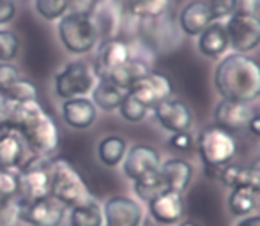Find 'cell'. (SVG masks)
Listing matches in <instances>:
<instances>
[{
	"label": "cell",
	"mask_w": 260,
	"mask_h": 226,
	"mask_svg": "<svg viewBox=\"0 0 260 226\" xmlns=\"http://www.w3.org/2000/svg\"><path fill=\"white\" fill-rule=\"evenodd\" d=\"M11 131L20 134V138L27 141L34 154L55 158L58 152V127L53 117L41 106L39 101L14 103Z\"/></svg>",
	"instance_id": "6da1fadb"
},
{
	"label": "cell",
	"mask_w": 260,
	"mask_h": 226,
	"mask_svg": "<svg viewBox=\"0 0 260 226\" xmlns=\"http://www.w3.org/2000/svg\"><path fill=\"white\" fill-rule=\"evenodd\" d=\"M214 85L223 99L251 103L260 96V65L243 53H232L216 67Z\"/></svg>",
	"instance_id": "7a4b0ae2"
},
{
	"label": "cell",
	"mask_w": 260,
	"mask_h": 226,
	"mask_svg": "<svg viewBox=\"0 0 260 226\" xmlns=\"http://www.w3.org/2000/svg\"><path fill=\"white\" fill-rule=\"evenodd\" d=\"M50 196L66 207H76L92 198L80 171L64 158H53L50 168Z\"/></svg>",
	"instance_id": "3957f363"
},
{
	"label": "cell",
	"mask_w": 260,
	"mask_h": 226,
	"mask_svg": "<svg viewBox=\"0 0 260 226\" xmlns=\"http://www.w3.org/2000/svg\"><path fill=\"white\" fill-rule=\"evenodd\" d=\"M57 34L73 55H85L100 45V34L89 14H66L58 20Z\"/></svg>",
	"instance_id": "277c9868"
},
{
	"label": "cell",
	"mask_w": 260,
	"mask_h": 226,
	"mask_svg": "<svg viewBox=\"0 0 260 226\" xmlns=\"http://www.w3.org/2000/svg\"><path fill=\"white\" fill-rule=\"evenodd\" d=\"M52 159L41 154H32L18 168L20 191L18 196L25 202H34L50 196V168Z\"/></svg>",
	"instance_id": "5b68a950"
},
{
	"label": "cell",
	"mask_w": 260,
	"mask_h": 226,
	"mask_svg": "<svg viewBox=\"0 0 260 226\" xmlns=\"http://www.w3.org/2000/svg\"><path fill=\"white\" fill-rule=\"evenodd\" d=\"M53 83L60 99L83 97L94 89V71L85 60H73L55 74Z\"/></svg>",
	"instance_id": "8992f818"
},
{
	"label": "cell",
	"mask_w": 260,
	"mask_h": 226,
	"mask_svg": "<svg viewBox=\"0 0 260 226\" xmlns=\"http://www.w3.org/2000/svg\"><path fill=\"white\" fill-rule=\"evenodd\" d=\"M236 140L218 126L206 127L199 136V154L204 166H225L236 154Z\"/></svg>",
	"instance_id": "52a82bcc"
},
{
	"label": "cell",
	"mask_w": 260,
	"mask_h": 226,
	"mask_svg": "<svg viewBox=\"0 0 260 226\" xmlns=\"http://www.w3.org/2000/svg\"><path fill=\"white\" fill-rule=\"evenodd\" d=\"M89 16L100 34V43L120 37L124 32L127 11L120 0H94Z\"/></svg>",
	"instance_id": "ba28073f"
},
{
	"label": "cell",
	"mask_w": 260,
	"mask_h": 226,
	"mask_svg": "<svg viewBox=\"0 0 260 226\" xmlns=\"http://www.w3.org/2000/svg\"><path fill=\"white\" fill-rule=\"evenodd\" d=\"M68 207L53 196H46L34 202L20 198V221L32 226H58L64 221Z\"/></svg>",
	"instance_id": "9c48e42d"
},
{
	"label": "cell",
	"mask_w": 260,
	"mask_h": 226,
	"mask_svg": "<svg viewBox=\"0 0 260 226\" xmlns=\"http://www.w3.org/2000/svg\"><path fill=\"white\" fill-rule=\"evenodd\" d=\"M137 34L144 45H147L152 52H167L168 45L175 46L179 37L175 34L174 21L167 16V13L157 18H147V20L137 21Z\"/></svg>",
	"instance_id": "30bf717a"
},
{
	"label": "cell",
	"mask_w": 260,
	"mask_h": 226,
	"mask_svg": "<svg viewBox=\"0 0 260 226\" xmlns=\"http://www.w3.org/2000/svg\"><path fill=\"white\" fill-rule=\"evenodd\" d=\"M229 45L236 53H246L260 45V20L257 16H232L225 25Z\"/></svg>",
	"instance_id": "8fae6325"
},
{
	"label": "cell",
	"mask_w": 260,
	"mask_h": 226,
	"mask_svg": "<svg viewBox=\"0 0 260 226\" xmlns=\"http://www.w3.org/2000/svg\"><path fill=\"white\" fill-rule=\"evenodd\" d=\"M127 92L133 94V96L137 97L142 104H145L149 110H152L161 101L170 99L172 82L168 80V76L161 74V72L149 71L145 76L137 80Z\"/></svg>",
	"instance_id": "7c38bea8"
},
{
	"label": "cell",
	"mask_w": 260,
	"mask_h": 226,
	"mask_svg": "<svg viewBox=\"0 0 260 226\" xmlns=\"http://www.w3.org/2000/svg\"><path fill=\"white\" fill-rule=\"evenodd\" d=\"M129 60V45L126 39L115 37L100 43L96 60H94V74L100 80H108L113 71Z\"/></svg>",
	"instance_id": "4fadbf2b"
},
{
	"label": "cell",
	"mask_w": 260,
	"mask_h": 226,
	"mask_svg": "<svg viewBox=\"0 0 260 226\" xmlns=\"http://www.w3.org/2000/svg\"><path fill=\"white\" fill-rule=\"evenodd\" d=\"M161 161L156 148L149 145H135L124 156V175L131 180H140L159 170Z\"/></svg>",
	"instance_id": "5bb4252c"
},
{
	"label": "cell",
	"mask_w": 260,
	"mask_h": 226,
	"mask_svg": "<svg viewBox=\"0 0 260 226\" xmlns=\"http://www.w3.org/2000/svg\"><path fill=\"white\" fill-rule=\"evenodd\" d=\"M105 226H140L142 207L127 196H112L103 207Z\"/></svg>",
	"instance_id": "9a60e30c"
},
{
	"label": "cell",
	"mask_w": 260,
	"mask_h": 226,
	"mask_svg": "<svg viewBox=\"0 0 260 226\" xmlns=\"http://www.w3.org/2000/svg\"><path fill=\"white\" fill-rule=\"evenodd\" d=\"M152 110H154L157 122L167 131H172V133L188 131L193 124L191 111H189V108L182 101L165 99L159 104H156Z\"/></svg>",
	"instance_id": "2e32d148"
},
{
	"label": "cell",
	"mask_w": 260,
	"mask_h": 226,
	"mask_svg": "<svg viewBox=\"0 0 260 226\" xmlns=\"http://www.w3.org/2000/svg\"><path fill=\"white\" fill-rule=\"evenodd\" d=\"M149 216L159 224H177L184 216V202L179 193L165 191L149 202Z\"/></svg>",
	"instance_id": "e0dca14e"
},
{
	"label": "cell",
	"mask_w": 260,
	"mask_h": 226,
	"mask_svg": "<svg viewBox=\"0 0 260 226\" xmlns=\"http://www.w3.org/2000/svg\"><path fill=\"white\" fill-rule=\"evenodd\" d=\"M251 119V110L248 103H237V101L223 99L218 103L214 110V120L219 129L226 133H239L248 126Z\"/></svg>",
	"instance_id": "ac0fdd59"
},
{
	"label": "cell",
	"mask_w": 260,
	"mask_h": 226,
	"mask_svg": "<svg viewBox=\"0 0 260 226\" xmlns=\"http://www.w3.org/2000/svg\"><path fill=\"white\" fill-rule=\"evenodd\" d=\"M62 119L73 129H89L94 126L98 119V108L87 96L83 97H73V99H66L62 103Z\"/></svg>",
	"instance_id": "d6986e66"
},
{
	"label": "cell",
	"mask_w": 260,
	"mask_h": 226,
	"mask_svg": "<svg viewBox=\"0 0 260 226\" xmlns=\"http://www.w3.org/2000/svg\"><path fill=\"white\" fill-rule=\"evenodd\" d=\"M219 182L230 189L251 187L260 193V161L251 166L229 163V165L223 166L221 175H219Z\"/></svg>",
	"instance_id": "ffe728a7"
},
{
	"label": "cell",
	"mask_w": 260,
	"mask_h": 226,
	"mask_svg": "<svg viewBox=\"0 0 260 226\" xmlns=\"http://www.w3.org/2000/svg\"><path fill=\"white\" fill-rule=\"evenodd\" d=\"M212 14L209 4L202 0L189 2L179 14V25L181 30L188 35H200L212 23Z\"/></svg>",
	"instance_id": "44dd1931"
},
{
	"label": "cell",
	"mask_w": 260,
	"mask_h": 226,
	"mask_svg": "<svg viewBox=\"0 0 260 226\" xmlns=\"http://www.w3.org/2000/svg\"><path fill=\"white\" fill-rule=\"evenodd\" d=\"M159 175L165 180V185H167L168 191L182 195L188 189L189 182H191L193 168L184 159H168L159 166Z\"/></svg>",
	"instance_id": "7402d4cb"
},
{
	"label": "cell",
	"mask_w": 260,
	"mask_h": 226,
	"mask_svg": "<svg viewBox=\"0 0 260 226\" xmlns=\"http://www.w3.org/2000/svg\"><path fill=\"white\" fill-rule=\"evenodd\" d=\"M229 35H226L225 25L218 23V21H212L206 30L200 34L199 39V50L202 52V55L218 58L229 48Z\"/></svg>",
	"instance_id": "603a6c76"
},
{
	"label": "cell",
	"mask_w": 260,
	"mask_h": 226,
	"mask_svg": "<svg viewBox=\"0 0 260 226\" xmlns=\"http://www.w3.org/2000/svg\"><path fill=\"white\" fill-rule=\"evenodd\" d=\"M149 71H151V64H149V62L142 60V58H138V57H133L129 53V60L124 65H120L117 71H113L112 74H110L108 82H112L113 85H117L119 89H122L124 92H127V90L131 89V85H133L137 80H140L142 76L147 74Z\"/></svg>",
	"instance_id": "cb8c5ba5"
},
{
	"label": "cell",
	"mask_w": 260,
	"mask_h": 226,
	"mask_svg": "<svg viewBox=\"0 0 260 226\" xmlns=\"http://www.w3.org/2000/svg\"><path fill=\"white\" fill-rule=\"evenodd\" d=\"M25 161V145L20 134L9 131L0 136V168L18 170Z\"/></svg>",
	"instance_id": "d4e9b609"
},
{
	"label": "cell",
	"mask_w": 260,
	"mask_h": 226,
	"mask_svg": "<svg viewBox=\"0 0 260 226\" xmlns=\"http://www.w3.org/2000/svg\"><path fill=\"white\" fill-rule=\"evenodd\" d=\"M124 90L113 85L108 80H100L98 85L92 89V103L96 108H101L103 111H115L119 110L120 103H122Z\"/></svg>",
	"instance_id": "484cf974"
},
{
	"label": "cell",
	"mask_w": 260,
	"mask_h": 226,
	"mask_svg": "<svg viewBox=\"0 0 260 226\" xmlns=\"http://www.w3.org/2000/svg\"><path fill=\"white\" fill-rule=\"evenodd\" d=\"M126 152H127L126 140L120 136H115V134L103 138L98 143V158H100V161L105 166H110V168L119 165L124 159V156H126Z\"/></svg>",
	"instance_id": "4316f807"
},
{
	"label": "cell",
	"mask_w": 260,
	"mask_h": 226,
	"mask_svg": "<svg viewBox=\"0 0 260 226\" xmlns=\"http://www.w3.org/2000/svg\"><path fill=\"white\" fill-rule=\"evenodd\" d=\"M69 226H103V210L94 198L71 207Z\"/></svg>",
	"instance_id": "83f0119b"
},
{
	"label": "cell",
	"mask_w": 260,
	"mask_h": 226,
	"mask_svg": "<svg viewBox=\"0 0 260 226\" xmlns=\"http://www.w3.org/2000/svg\"><path fill=\"white\" fill-rule=\"evenodd\" d=\"M260 193L251 187H236L232 189L229 198V207L234 216H244L257 209Z\"/></svg>",
	"instance_id": "f1b7e54d"
},
{
	"label": "cell",
	"mask_w": 260,
	"mask_h": 226,
	"mask_svg": "<svg viewBox=\"0 0 260 226\" xmlns=\"http://www.w3.org/2000/svg\"><path fill=\"white\" fill-rule=\"evenodd\" d=\"M170 7V0H127L126 11L137 20L157 18L165 14Z\"/></svg>",
	"instance_id": "f546056e"
},
{
	"label": "cell",
	"mask_w": 260,
	"mask_h": 226,
	"mask_svg": "<svg viewBox=\"0 0 260 226\" xmlns=\"http://www.w3.org/2000/svg\"><path fill=\"white\" fill-rule=\"evenodd\" d=\"M165 191H168V189L165 185V180L161 178L159 170L147 175V177L140 178V180H135V193L144 202H151L152 198H156L157 195H161Z\"/></svg>",
	"instance_id": "4dcf8cb0"
},
{
	"label": "cell",
	"mask_w": 260,
	"mask_h": 226,
	"mask_svg": "<svg viewBox=\"0 0 260 226\" xmlns=\"http://www.w3.org/2000/svg\"><path fill=\"white\" fill-rule=\"evenodd\" d=\"M119 111L122 115V119L127 120V122H142L147 117L149 108L145 104H142L133 94L126 92L122 97V103L119 106Z\"/></svg>",
	"instance_id": "1f68e13d"
},
{
	"label": "cell",
	"mask_w": 260,
	"mask_h": 226,
	"mask_svg": "<svg viewBox=\"0 0 260 226\" xmlns=\"http://www.w3.org/2000/svg\"><path fill=\"white\" fill-rule=\"evenodd\" d=\"M6 97L14 101V103H28V101H39V92H38V87L32 82L20 78L13 85V89L6 94Z\"/></svg>",
	"instance_id": "d6a6232c"
},
{
	"label": "cell",
	"mask_w": 260,
	"mask_h": 226,
	"mask_svg": "<svg viewBox=\"0 0 260 226\" xmlns=\"http://www.w3.org/2000/svg\"><path fill=\"white\" fill-rule=\"evenodd\" d=\"M36 11L45 20L58 21L68 14V6L66 0H36Z\"/></svg>",
	"instance_id": "836d02e7"
},
{
	"label": "cell",
	"mask_w": 260,
	"mask_h": 226,
	"mask_svg": "<svg viewBox=\"0 0 260 226\" xmlns=\"http://www.w3.org/2000/svg\"><path fill=\"white\" fill-rule=\"evenodd\" d=\"M20 52V39L13 30L0 28V62L14 60Z\"/></svg>",
	"instance_id": "e575fe53"
},
{
	"label": "cell",
	"mask_w": 260,
	"mask_h": 226,
	"mask_svg": "<svg viewBox=\"0 0 260 226\" xmlns=\"http://www.w3.org/2000/svg\"><path fill=\"white\" fill-rule=\"evenodd\" d=\"M18 191H20L18 170L0 168V202L18 196Z\"/></svg>",
	"instance_id": "d590c367"
},
{
	"label": "cell",
	"mask_w": 260,
	"mask_h": 226,
	"mask_svg": "<svg viewBox=\"0 0 260 226\" xmlns=\"http://www.w3.org/2000/svg\"><path fill=\"white\" fill-rule=\"evenodd\" d=\"M20 221V196L0 202V226H13Z\"/></svg>",
	"instance_id": "8d00e7d4"
},
{
	"label": "cell",
	"mask_w": 260,
	"mask_h": 226,
	"mask_svg": "<svg viewBox=\"0 0 260 226\" xmlns=\"http://www.w3.org/2000/svg\"><path fill=\"white\" fill-rule=\"evenodd\" d=\"M20 78V72L11 62H0V96H6Z\"/></svg>",
	"instance_id": "74e56055"
},
{
	"label": "cell",
	"mask_w": 260,
	"mask_h": 226,
	"mask_svg": "<svg viewBox=\"0 0 260 226\" xmlns=\"http://www.w3.org/2000/svg\"><path fill=\"white\" fill-rule=\"evenodd\" d=\"M229 6L236 16H255L258 13L260 0H230Z\"/></svg>",
	"instance_id": "f35d334b"
},
{
	"label": "cell",
	"mask_w": 260,
	"mask_h": 226,
	"mask_svg": "<svg viewBox=\"0 0 260 226\" xmlns=\"http://www.w3.org/2000/svg\"><path fill=\"white\" fill-rule=\"evenodd\" d=\"M172 148L179 152H191L193 150V136L188 131H182V133H174V136L168 140Z\"/></svg>",
	"instance_id": "ab89813d"
},
{
	"label": "cell",
	"mask_w": 260,
	"mask_h": 226,
	"mask_svg": "<svg viewBox=\"0 0 260 226\" xmlns=\"http://www.w3.org/2000/svg\"><path fill=\"white\" fill-rule=\"evenodd\" d=\"M16 16V4L14 0H0V27L7 25Z\"/></svg>",
	"instance_id": "60d3db41"
},
{
	"label": "cell",
	"mask_w": 260,
	"mask_h": 226,
	"mask_svg": "<svg viewBox=\"0 0 260 226\" xmlns=\"http://www.w3.org/2000/svg\"><path fill=\"white\" fill-rule=\"evenodd\" d=\"M66 6H68V14H89L94 0H66Z\"/></svg>",
	"instance_id": "b9f144b4"
},
{
	"label": "cell",
	"mask_w": 260,
	"mask_h": 226,
	"mask_svg": "<svg viewBox=\"0 0 260 226\" xmlns=\"http://www.w3.org/2000/svg\"><path fill=\"white\" fill-rule=\"evenodd\" d=\"M209 9H211L212 20H221V18H226L229 14H232L226 0H212V2L209 4Z\"/></svg>",
	"instance_id": "7bdbcfd3"
},
{
	"label": "cell",
	"mask_w": 260,
	"mask_h": 226,
	"mask_svg": "<svg viewBox=\"0 0 260 226\" xmlns=\"http://www.w3.org/2000/svg\"><path fill=\"white\" fill-rule=\"evenodd\" d=\"M246 127L250 129V133L255 134V136H260V115H251V119Z\"/></svg>",
	"instance_id": "ee69618b"
},
{
	"label": "cell",
	"mask_w": 260,
	"mask_h": 226,
	"mask_svg": "<svg viewBox=\"0 0 260 226\" xmlns=\"http://www.w3.org/2000/svg\"><path fill=\"white\" fill-rule=\"evenodd\" d=\"M237 226H260V216H250L243 219Z\"/></svg>",
	"instance_id": "f6af8a7d"
},
{
	"label": "cell",
	"mask_w": 260,
	"mask_h": 226,
	"mask_svg": "<svg viewBox=\"0 0 260 226\" xmlns=\"http://www.w3.org/2000/svg\"><path fill=\"white\" fill-rule=\"evenodd\" d=\"M140 224H142V226H165V224L156 223V221L152 219L151 216H149V217H145V219H144V223H140Z\"/></svg>",
	"instance_id": "bcb514c9"
},
{
	"label": "cell",
	"mask_w": 260,
	"mask_h": 226,
	"mask_svg": "<svg viewBox=\"0 0 260 226\" xmlns=\"http://www.w3.org/2000/svg\"><path fill=\"white\" fill-rule=\"evenodd\" d=\"M6 133H9V129H7L6 126H2V124H0V136H4Z\"/></svg>",
	"instance_id": "7dc6e473"
},
{
	"label": "cell",
	"mask_w": 260,
	"mask_h": 226,
	"mask_svg": "<svg viewBox=\"0 0 260 226\" xmlns=\"http://www.w3.org/2000/svg\"><path fill=\"white\" fill-rule=\"evenodd\" d=\"M179 226H199V224H195V223H191V221H186V223H181Z\"/></svg>",
	"instance_id": "c3c4849f"
}]
</instances>
